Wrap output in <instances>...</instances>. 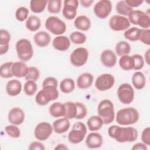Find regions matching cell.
I'll return each mask as SVG.
<instances>
[{
	"label": "cell",
	"instance_id": "obj_1",
	"mask_svg": "<svg viewBox=\"0 0 150 150\" xmlns=\"http://www.w3.org/2000/svg\"><path fill=\"white\" fill-rule=\"evenodd\" d=\"M108 134L110 138L120 143L135 141L138 136L137 129L132 127H120L114 125L108 129Z\"/></svg>",
	"mask_w": 150,
	"mask_h": 150
},
{
	"label": "cell",
	"instance_id": "obj_2",
	"mask_svg": "<svg viewBox=\"0 0 150 150\" xmlns=\"http://www.w3.org/2000/svg\"><path fill=\"white\" fill-rule=\"evenodd\" d=\"M115 117L116 122L119 125H130L138 122L139 119V114L136 108L128 107L119 110Z\"/></svg>",
	"mask_w": 150,
	"mask_h": 150
},
{
	"label": "cell",
	"instance_id": "obj_3",
	"mask_svg": "<svg viewBox=\"0 0 150 150\" xmlns=\"http://www.w3.org/2000/svg\"><path fill=\"white\" fill-rule=\"evenodd\" d=\"M66 112L64 117L69 120L76 118L81 120L86 117L87 114V109L86 106L80 102L67 101L64 103Z\"/></svg>",
	"mask_w": 150,
	"mask_h": 150
},
{
	"label": "cell",
	"instance_id": "obj_4",
	"mask_svg": "<svg viewBox=\"0 0 150 150\" xmlns=\"http://www.w3.org/2000/svg\"><path fill=\"white\" fill-rule=\"evenodd\" d=\"M57 86L47 85L42 87L35 96V101L39 105H45L50 101H54L59 97V91Z\"/></svg>",
	"mask_w": 150,
	"mask_h": 150
},
{
	"label": "cell",
	"instance_id": "obj_5",
	"mask_svg": "<svg viewBox=\"0 0 150 150\" xmlns=\"http://www.w3.org/2000/svg\"><path fill=\"white\" fill-rule=\"evenodd\" d=\"M97 114L103 120L104 124H109L113 122L115 114L112 101L108 99L101 100L97 106Z\"/></svg>",
	"mask_w": 150,
	"mask_h": 150
},
{
	"label": "cell",
	"instance_id": "obj_6",
	"mask_svg": "<svg viewBox=\"0 0 150 150\" xmlns=\"http://www.w3.org/2000/svg\"><path fill=\"white\" fill-rule=\"evenodd\" d=\"M17 56L22 62H27L33 56V49L30 42L26 39H21L16 43Z\"/></svg>",
	"mask_w": 150,
	"mask_h": 150
},
{
	"label": "cell",
	"instance_id": "obj_7",
	"mask_svg": "<svg viewBox=\"0 0 150 150\" xmlns=\"http://www.w3.org/2000/svg\"><path fill=\"white\" fill-rule=\"evenodd\" d=\"M45 26L49 32L57 36L63 34L67 29L65 22L56 16H49L45 21Z\"/></svg>",
	"mask_w": 150,
	"mask_h": 150
},
{
	"label": "cell",
	"instance_id": "obj_8",
	"mask_svg": "<svg viewBox=\"0 0 150 150\" xmlns=\"http://www.w3.org/2000/svg\"><path fill=\"white\" fill-rule=\"evenodd\" d=\"M87 132L86 125L82 122H76L73 124L68 134V140L71 144H79L84 140Z\"/></svg>",
	"mask_w": 150,
	"mask_h": 150
},
{
	"label": "cell",
	"instance_id": "obj_9",
	"mask_svg": "<svg viewBox=\"0 0 150 150\" xmlns=\"http://www.w3.org/2000/svg\"><path fill=\"white\" fill-rule=\"evenodd\" d=\"M88 58V50L85 47H80L73 50L70 56V61L74 66L81 67L86 63Z\"/></svg>",
	"mask_w": 150,
	"mask_h": 150
},
{
	"label": "cell",
	"instance_id": "obj_10",
	"mask_svg": "<svg viewBox=\"0 0 150 150\" xmlns=\"http://www.w3.org/2000/svg\"><path fill=\"white\" fill-rule=\"evenodd\" d=\"M117 96L121 103L124 104H129L134 99V90L129 83H122L118 88Z\"/></svg>",
	"mask_w": 150,
	"mask_h": 150
},
{
	"label": "cell",
	"instance_id": "obj_11",
	"mask_svg": "<svg viewBox=\"0 0 150 150\" xmlns=\"http://www.w3.org/2000/svg\"><path fill=\"white\" fill-rule=\"evenodd\" d=\"M109 27L115 32H121L128 29L130 27V22L126 16L120 15L112 16L108 22Z\"/></svg>",
	"mask_w": 150,
	"mask_h": 150
},
{
	"label": "cell",
	"instance_id": "obj_12",
	"mask_svg": "<svg viewBox=\"0 0 150 150\" xmlns=\"http://www.w3.org/2000/svg\"><path fill=\"white\" fill-rule=\"evenodd\" d=\"M115 78L110 73H104L98 76L95 81L96 88L101 91L111 89L114 85Z\"/></svg>",
	"mask_w": 150,
	"mask_h": 150
},
{
	"label": "cell",
	"instance_id": "obj_13",
	"mask_svg": "<svg viewBox=\"0 0 150 150\" xmlns=\"http://www.w3.org/2000/svg\"><path fill=\"white\" fill-rule=\"evenodd\" d=\"M53 131L52 125L47 122H39L34 129V136L36 139L43 141L47 139Z\"/></svg>",
	"mask_w": 150,
	"mask_h": 150
},
{
	"label": "cell",
	"instance_id": "obj_14",
	"mask_svg": "<svg viewBox=\"0 0 150 150\" xmlns=\"http://www.w3.org/2000/svg\"><path fill=\"white\" fill-rule=\"evenodd\" d=\"M112 11V3L109 0H101L96 2L93 11L97 17L105 19L108 16Z\"/></svg>",
	"mask_w": 150,
	"mask_h": 150
},
{
	"label": "cell",
	"instance_id": "obj_15",
	"mask_svg": "<svg viewBox=\"0 0 150 150\" xmlns=\"http://www.w3.org/2000/svg\"><path fill=\"white\" fill-rule=\"evenodd\" d=\"M79 1L77 0H64L63 1V8L62 14L67 20H72L77 15Z\"/></svg>",
	"mask_w": 150,
	"mask_h": 150
},
{
	"label": "cell",
	"instance_id": "obj_16",
	"mask_svg": "<svg viewBox=\"0 0 150 150\" xmlns=\"http://www.w3.org/2000/svg\"><path fill=\"white\" fill-rule=\"evenodd\" d=\"M24 111L19 107H13L10 110L8 115V119L11 124L19 125L25 120Z\"/></svg>",
	"mask_w": 150,
	"mask_h": 150
},
{
	"label": "cell",
	"instance_id": "obj_17",
	"mask_svg": "<svg viewBox=\"0 0 150 150\" xmlns=\"http://www.w3.org/2000/svg\"><path fill=\"white\" fill-rule=\"evenodd\" d=\"M100 60L103 66L111 68L115 65L117 63V56L112 50L105 49L100 54Z\"/></svg>",
	"mask_w": 150,
	"mask_h": 150
},
{
	"label": "cell",
	"instance_id": "obj_18",
	"mask_svg": "<svg viewBox=\"0 0 150 150\" xmlns=\"http://www.w3.org/2000/svg\"><path fill=\"white\" fill-rule=\"evenodd\" d=\"M103 143L101 135L96 132H93L87 135L86 138V144L90 149L100 148Z\"/></svg>",
	"mask_w": 150,
	"mask_h": 150
},
{
	"label": "cell",
	"instance_id": "obj_19",
	"mask_svg": "<svg viewBox=\"0 0 150 150\" xmlns=\"http://www.w3.org/2000/svg\"><path fill=\"white\" fill-rule=\"evenodd\" d=\"M52 46L58 51H66L70 46V40L66 36H57L52 40Z\"/></svg>",
	"mask_w": 150,
	"mask_h": 150
},
{
	"label": "cell",
	"instance_id": "obj_20",
	"mask_svg": "<svg viewBox=\"0 0 150 150\" xmlns=\"http://www.w3.org/2000/svg\"><path fill=\"white\" fill-rule=\"evenodd\" d=\"M53 131L58 134H62L67 132L70 127L69 120L66 117L59 118L55 120L52 124Z\"/></svg>",
	"mask_w": 150,
	"mask_h": 150
},
{
	"label": "cell",
	"instance_id": "obj_21",
	"mask_svg": "<svg viewBox=\"0 0 150 150\" xmlns=\"http://www.w3.org/2000/svg\"><path fill=\"white\" fill-rule=\"evenodd\" d=\"M33 40L36 45L40 47H45L49 45L51 42L50 35L45 31H39L33 36Z\"/></svg>",
	"mask_w": 150,
	"mask_h": 150
},
{
	"label": "cell",
	"instance_id": "obj_22",
	"mask_svg": "<svg viewBox=\"0 0 150 150\" xmlns=\"http://www.w3.org/2000/svg\"><path fill=\"white\" fill-rule=\"evenodd\" d=\"M28 66L23 62H13L11 68L12 75L18 78L25 77L28 73Z\"/></svg>",
	"mask_w": 150,
	"mask_h": 150
},
{
	"label": "cell",
	"instance_id": "obj_23",
	"mask_svg": "<svg viewBox=\"0 0 150 150\" xmlns=\"http://www.w3.org/2000/svg\"><path fill=\"white\" fill-rule=\"evenodd\" d=\"M93 76L90 73H83L77 79V86L79 88L84 90L89 88L93 82Z\"/></svg>",
	"mask_w": 150,
	"mask_h": 150
},
{
	"label": "cell",
	"instance_id": "obj_24",
	"mask_svg": "<svg viewBox=\"0 0 150 150\" xmlns=\"http://www.w3.org/2000/svg\"><path fill=\"white\" fill-rule=\"evenodd\" d=\"M22 88V83L19 80L12 79L7 83L6 85V91L10 96H16L21 93Z\"/></svg>",
	"mask_w": 150,
	"mask_h": 150
},
{
	"label": "cell",
	"instance_id": "obj_25",
	"mask_svg": "<svg viewBox=\"0 0 150 150\" xmlns=\"http://www.w3.org/2000/svg\"><path fill=\"white\" fill-rule=\"evenodd\" d=\"M74 26L78 30L87 31L90 29L91 21L90 18L86 15H80L74 19Z\"/></svg>",
	"mask_w": 150,
	"mask_h": 150
},
{
	"label": "cell",
	"instance_id": "obj_26",
	"mask_svg": "<svg viewBox=\"0 0 150 150\" xmlns=\"http://www.w3.org/2000/svg\"><path fill=\"white\" fill-rule=\"evenodd\" d=\"M50 115L54 118L64 117L66 112V108L64 103L54 102L52 103L49 109Z\"/></svg>",
	"mask_w": 150,
	"mask_h": 150
},
{
	"label": "cell",
	"instance_id": "obj_27",
	"mask_svg": "<svg viewBox=\"0 0 150 150\" xmlns=\"http://www.w3.org/2000/svg\"><path fill=\"white\" fill-rule=\"evenodd\" d=\"M132 84L137 90L143 89L146 84V78L140 71H135L132 76Z\"/></svg>",
	"mask_w": 150,
	"mask_h": 150
},
{
	"label": "cell",
	"instance_id": "obj_28",
	"mask_svg": "<svg viewBox=\"0 0 150 150\" xmlns=\"http://www.w3.org/2000/svg\"><path fill=\"white\" fill-rule=\"evenodd\" d=\"M104 123L103 120L98 115H93L87 121V125L90 131H97L100 130Z\"/></svg>",
	"mask_w": 150,
	"mask_h": 150
},
{
	"label": "cell",
	"instance_id": "obj_29",
	"mask_svg": "<svg viewBox=\"0 0 150 150\" xmlns=\"http://www.w3.org/2000/svg\"><path fill=\"white\" fill-rule=\"evenodd\" d=\"M25 26L29 31L36 32L40 28L41 21L38 16L32 15L29 16L26 20Z\"/></svg>",
	"mask_w": 150,
	"mask_h": 150
},
{
	"label": "cell",
	"instance_id": "obj_30",
	"mask_svg": "<svg viewBox=\"0 0 150 150\" xmlns=\"http://www.w3.org/2000/svg\"><path fill=\"white\" fill-rule=\"evenodd\" d=\"M142 29L137 27L129 28L124 33V38L131 42H136L139 40Z\"/></svg>",
	"mask_w": 150,
	"mask_h": 150
},
{
	"label": "cell",
	"instance_id": "obj_31",
	"mask_svg": "<svg viewBox=\"0 0 150 150\" xmlns=\"http://www.w3.org/2000/svg\"><path fill=\"white\" fill-rule=\"evenodd\" d=\"M118 63L121 69L124 70L129 71L134 70V60L132 56L125 55L120 57Z\"/></svg>",
	"mask_w": 150,
	"mask_h": 150
},
{
	"label": "cell",
	"instance_id": "obj_32",
	"mask_svg": "<svg viewBox=\"0 0 150 150\" xmlns=\"http://www.w3.org/2000/svg\"><path fill=\"white\" fill-rule=\"evenodd\" d=\"M60 90L64 94H69L73 92L75 89V83L71 78L63 79L60 84Z\"/></svg>",
	"mask_w": 150,
	"mask_h": 150
},
{
	"label": "cell",
	"instance_id": "obj_33",
	"mask_svg": "<svg viewBox=\"0 0 150 150\" xmlns=\"http://www.w3.org/2000/svg\"><path fill=\"white\" fill-rule=\"evenodd\" d=\"M115 50L118 56L128 55L131 52V46L127 42L121 40L116 44Z\"/></svg>",
	"mask_w": 150,
	"mask_h": 150
},
{
	"label": "cell",
	"instance_id": "obj_34",
	"mask_svg": "<svg viewBox=\"0 0 150 150\" xmlns=\"http://www.w3.org/2000/svg\"><path fill=\"white\" fill-rule=\"evenodd\" d=\"M47 4V1L31 0L29 6L32 12L35 13H39L45 11Z\"/></svg>",
	"mask_w": 150,
	"mask_h": 150
},
{
	"label": "cell",
	"instance_id": "obj_35",
	"mask_svg": "<svg viewBox=\"0 0 150 150\" xmlns=\"http://www.w3.org/2000/svg\"><path fill=\"white\" fill-rule=\"evenodd\" d=\"M132 10V8L129 7L125 1H119L117 2L115 5L116 12L121 16H128V13Z\"/></svg>",
	"mask_w": 150,
	"mask_h": 150
},
{
	"label": "cell",
	"instance_id": "obj_36",
	"mask_svg": "<svg viewBox=\"0 0 150 150\" xmlns=\"http://www.w3.org/2000/svg\"><path fill=\"white\" fill-rule=\"evenodd\" d=\"M70 41L76 45H81L86 42L87 37L86 35L79 31H74L70 33L69 36Z\"/></svg>",
	"mask_w": 150,
	"mask_h": 150
},
{
	"label": "cell",
	"instance_id": "obj_37",
	"mask_svg": "<svg viewBox=\"0 0 150 150\" xmlns=\"http://www.w3.org/2000/svg\"><path fill=\"white\" fill-rule=\"evenodd\" d=\"M13 63V62H8L1 64L0 68V74L1 77L8 79L13 76L11 70Z\"/></svg>",
	"mask_w": 150,
	"mask_h": 150
},
{
	"label": "cell",
	"instance_id": "obj_38",
	"mask_svg": "<svg viewBox=\"0 0 150 150\" xmlns=\"http://www.w3.org/2000/svg\"><path fill=\"white\" fill-rule=\"evenodd\" d=\"M47 11L50 13H58L62 9V1L49 0L47 1Z\"/></svg>",
	"mask_w": 150,
	"mask_h": 150
},
{
	"label": "cell",
	"instance_id": "obj_39",
	"mask_svg": "<svg viewBox=\"0 0 150 150\" xmlns=\"http://www.w3.org/2000/svg\"><path fill=\"white\" fill-rule=\"evenodd\" d=\"M38 89V86L36 81L32 80H28L24 84L23 90L25 93L29 96H32L34 95Z\"/></svg>",
	"mask_w": 150,
	"mask_h": 150
},
{
	"label": "cell",
	"instance_id": "obj_40",
	"mask_svg": "<svg viewBox=\"0 0 150 150\" xmlns=\"http://www.w3.org/2000/svg\"><path fill=\"white\" fill-rule=\"evenodd\" d=\"M40 77V72L39 69L35 66L29 67L28 73L25 77V79L26 81L32 80L36 81Z\"/></svg>",
	"mask_w": 150,
	"mask_h": 150
},
{
	"label": "cell",
	"instance_id": "obj_41",
	"mask_svg": "<svg viewBox=\"0 0 150 150\" xmlns=\"http://www.w3.org/2000/svg\"><path fill=\"white\" fill-rule=\"evenodd\" d=\"M137 25L143 29H149L150 27V16L149 14L143 12L137 21Z\"/></svg>",
	"mask_w": 150,
	"mask_h": 150
},
{
	"label": "cell",
	"instance_id": "obj_42",
	"mask_svg": "<svg viewBox=\"0 0 150 150\" xmlns=\"http://www.w3.org/2000/svg\"><path fill=\"white\" fill-rule=\"evenodd\" d=\"M5 131L11 138H18L21 136V131L17 125L13 124L7 125L5 128Z\"/></svg>",
	"mask_w": 150,
	"mask_h": 150
},
{
	"label": "cell",
	"instance_id": "obj_43",
	"mask_svg": "<svg viewBox=\"0 0 150 150\" xmlns=\"http://www.w3.org/2000/svg\"><path fill=\"white\" fill-rule=\"evenodd\" d=\"M29 9L25 6H20L16 10L15 18L20 22H23L26 20L28 18Z\"/></svg>",
	"mask_w": 150,
	"mask_h": 150
},
{
	"label": "cell",
	"instance_id": "obj_44",
	"mask_svg": "<svg viewBox=\"0 0 150 150\" xmlns=\"http://www.w3.org/2000/svg\"><path fill=\"white\" fill-rule=\"evenodd\" d=\"M143 11L141 10H132L128 15V20L130 23H132L135 25H137V21L142 13Z\"/></svg>",
	"mask_w": 150,
	"mask_h": 150
},
{
	"label": "cell",
	"instance_id": "obj_45",
	"mask_svg": "<svg viewBox=\"0 0 150 150\" xmlns=\"http://www.w3.org/2000/svg\"><path fill=\"white\" fill-rule=\"evenodd\" d=\"M11 40V35L9 32L5 29L0 30V46L9 45Z\"/></svg>",
	"mask_w": 150,
	"mask_h": 150
},
{
	"label": "cell",
	"instance_id": "obj_46",
	"mask_svg": "<svg viewBox=\"0 0 150 150\" xmlns=\"http://www.w3.org/2000/svg\"><path fill=\"white\" fill-rule=\"evenodd\" d=\"M132 56L134 60V70H139L142 69L144 66V60L143 57L139 54H135Z\"/></svg>",
	"mask_w": 150,
	"mask_h": 150
},
{
	"label": "cell",
	"instance_id": "obj_47",
	"mask_svg": "<svg viewBox=\"0 0 150 150\" xmlns=\"http://www.w3.org/2000/svg\"><path fill=\"white\" fill-rule=\"evenodd\" d=\"M142 43L149 46L150 45V30L149 29H142L139 40Z\"/></svg>",
	"mask_w": 150,
	"mask_h": 150
},
{
	"label": "cell",
	"instance_id": "obj_48",
	"mask_svg": "<svg viewBox=\"0 0 150 150\" xmlns=\"http://www.w3.org/2000/svg\"><path fill=\"white\" fill-rule=\"evenodd\" d=\"M141 141L147 146L150 145V128H145L141 134Z\"/></svg>",
	"mask_w": 150,
	"mask_h": 150
},
{
	"label": "cell",
	"instance_id": "obj_49",
	"mask_svg": "<svg viewBox=\"0 0 150 150\" xmlns=\"http://www.w3.org/2000/svg\"><path fill=\"white\" fill-rule=\"evenodd\" d=\"M45 149L44 144L39 141L32 142L28 147L29 150H45Z\"/></svg>",
	"mask_w": 150,
	"mask_h": 150
},
{
	"label": "cell",
	"instance_id": "obj_50",
	"mask_svg": "<svg viewBox=\"0 0 150 150\" xmlns=\"http://www.w3.org/2000/svg\"><path fill=\"white\" fill-rule=\"evenodd\" d=\"M57 80L53 77H47L44 79L42 82V87L47 85H53L57 87Z\"/></svg>",
	"mask_w": 150,
	"mask_h": 150
},
{
	"label": "cell",
	"instance_id": "obj_51",
	"mask_svg": "<svg viewBox=\"0 0 150 150\" xmlns=\"http://www.w3.org/2000/svg\"><path fill=\"white\" fill-rule=\"evenodd\" d=\"M125 2L127 4V5L129 7L132 8H136V7L140 6L144 2V1H142V0H125Z\"/></svg>",
	"mask_w": 150,
	"mask_h": 150
},
{
	"label": "cell",
	"instance_id": "obj_52",
	"mask_svg": "<svg viewBox=\"0 0 150 150\" xmlns=\"http://www.w3.org/2000/svg\"><path fill=\"white\" fill-rule=\"evenodd\" d=\"M132 150H147V145L143 142H138L135 144L131 148Z\"/></svg>",
	"mask_w": 150,
	"mask_h": 150
},
{
	"label": "cell",
	"instance_id": "obj_53",
	"mask_svg": "<svg viewBox=\"0 0 150 150\" xmlns=\"http://www.w3.org/2000/svg\"><path fill=\"white\" fill-rule=\"evenodd\" d=\"M79 2L81 6L84 8L90 7L93 3V0H80Z\"/></svg>",
	"mask_w": 150,
	"mask_h": 150
},
{
	"label": "cell",
	"instance_id": "obj_54",
	"mask_svg": "<svg viewBox=\"0 0 150 150\" xmlns=\"http://www.w3.org/2000/svg\"><path fill=\"white\" fill-rule=\"evenodd\" d=\"M149 56H150V49H148L144 53V60L145 61L146 63L148 65H149V62H150Z\"/></svg>",
	"mask_w": 150,
	"mask_h": 150
},
{
	"label": "cell",
	"instance_id": "obj_55",
	"mask_svg": "<svg viewBox=\"0 0 150 150\" xmlns=\"http://www.w3.org/2000/svg\"><path fill=\"white\" fill-rule=\"evenodd\" d=\"M9 47V45H5V46H0V54L3 55L5 54Z\"/></svg>",
	"mask_w": 150,
	"mask_h": 150
},
{
	"label": "cell",
	"instance_id": "obj_56",
	"mask_svg": "<svg viewBox=\"0 0 150 150\" xmlns=\"http://www.w3.org/2000/svg\"><path fill=\"white\" fill-rule=\"evenodd\" d=\"M55 150L56 149H62V150H66V149H69V148L65 145L63 144H57L55 148H54Z\"/></svg>",
	"mask_w": 150,
	"mask_h": 150
}]
</instances>
